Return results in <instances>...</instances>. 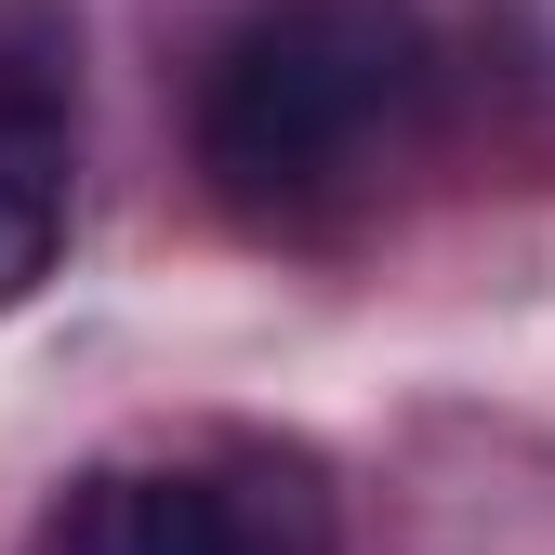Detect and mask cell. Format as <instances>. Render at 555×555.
I'll return each instance as SVG.
<instances>
[{
	"mask_svg": "<svg viewBox=\"0 0 555 555\" xmlns=\"http://www.w3.org/2000/svg\"><path fill=\"white\" fill-rule=\"evenodd\" d=\"M66 251V159H14L0 146V318H14Z\"/></svg>",
	"mask_w": 555,
	"mask_h": 555,
	"instance_id": "4",
	"label": "cell"
},
{
	"mask_svg": "<svg viewBox=\"0 0 555 555\" xmlns=\"http://www.w3.org/2000/svg\"><path fill=\"white\" fill-rule=\"evenodd\" d=\"M66 555H344L331 476L292 437L119 450L66 490Z\"/></svg>",
	"mask_w": 555,
	"mask_h": 555,
	"instance_id": "2",
	"label": "cell"
},
{
	"mask_svg": "<svg viewBox=\"0 0 555 555\" xmlns=\"http://www.w3.org/2000/svg\"><path fill=\"white\" fill-rule=\"evenodd\" d=\"M424 66L410 0H251L198 80V159L238 212H305L424 106Z\"/></svg>",
	"mask_w": 555,
	"mask_h": 555,
	"instance_id": "1",
	"label": "cell"
},
{
	"mask_svg": "<svg viewBox=\"0 0 555 555\" xmlns=\"http://www.w3.org/2000/svg\"><path fill=\"white\" fill-rule=\"evenodd\" d=\"M0 146L80 172V0H0Z\"/></svg>",
	"mask_w": 555,
	"mask_h": 555,
	"instance_id": "3",
	"label": "cell"
}]
</instances>
